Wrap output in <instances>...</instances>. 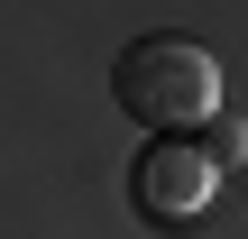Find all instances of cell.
<instances>
[{
    "label": "cell",
    "mask_w": 248,
    "mask_h": 239,
    "mask_svg": "<svg viewBox=\"0 0 248 239\" xmlns=\"http://www.w3.org/2000/svg\"><path fill=\"white\" fill-rule=\"evenodd\" d=\"M129 184H138V212L156 230H193L221 203V157L193 147V138H156V147H138V175Z\"/></svg>",
    "instance_id": "2"
},
{
    "label": "cell",
    "mask_w": 248,
    "mask_h": 239,
    "mask_svg": "<svg viewBox=\"0 0 248 239\" xmlns=\"http://www.w3.org/2000/svg\"><path fill=\"white\" fill-rule=\"evenodd\" d=\"M110 101L156 138H193V129L221 120V55L202 37H175V28L129 37L120 64H110Z\"/></svg>",
    "instance_id": "1"
}]
</instances>
